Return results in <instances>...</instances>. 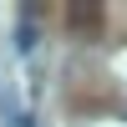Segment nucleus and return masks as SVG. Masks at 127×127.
<instances>
[{"label": "nucleus", "mask_w": 127, "mask_h": 127, "mask_svg": "<svg viewBox=\"0 0 127 127\" xmlns=\"http://www.w3.org/2000/svg\"><path fill=\"white\" fill-rule=\"evenodd\" d=\"M71 31H97L102 26V5H71Z\"/></svg>", "instance_id": "nucleus-1"}]
</instances>
